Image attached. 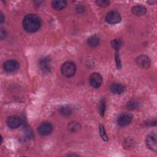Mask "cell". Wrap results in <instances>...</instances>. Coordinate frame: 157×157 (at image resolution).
<instances>
[{"label":"cell","instance_id":"obj_1","mask_svg":"<svg viewBox=\"0 0 157 157\" xmlns=\"http://www.w3.org/2000/svg\"><path fill=\"white\" fill-rule=\"evenodd\" d=\"M41 26V20L39 17L34 13L27 14L23 18V26L28 33L37 31Z\"/></svg>","mask_w":157,"mask_h":157},{"label":"cell","instance_id":"obj_2","mask_svg":"<svg viewBox=\"0 0 157 157\" xmlns=\"http://www.w3.org/2000/svg\"><path fill=\"white\" fill-rule=\"evenodd\" d=\"M61 71L64 76L69 78L72 77L76 72L75 64L72 61H66L62 64Z\"/></svg>","mask_w":157,"mask_h":157},{"label":"cell","instance_id":"obj_3","mask_svg":"<svg viewBox=\"0 0 157 157\" xmlns=\"http://www.w3.org/2000/svg\"><path fill=\"white\" fill-rule=\"evenodd\" d=\"M121 20V15L119 12L115 10H112L108 12L105 16V21L112 25L117 24L120 22Z\"/></svg>","mask_w":157,"mask_h":157},{"label":"cell","instance_id":"obj_4","mask_svg":"<svg viewBox=\"0 0 157 157\" xmlns=\"http://www.w3.org/2000/svg\"><path fill=\"white\" fill-rule=\"evenodd\" d=\"M40 70L45 74H48L51 71V59L48 56H44L39 63Z\"/></svg>","mask_w":157,"mask_h":157},{"label":"cell","instance_id":"obj_5","mask_svg":"<svg viewBox=\"0 0 157 157\" xmlns=\"http://www.w3.org/2000/svg\"><path fill=\"white\" fill-rule=\"evenodd\" d=\"M19 63L15 59H10L6 61L3 64V68L7 72H13L19 68Z\"/></svg>","mask_w":157,"mask_h":157},{"label":"cell","instance_id":"obj_6","mask_svg":"<svg viewBox=\"0 0 157 157\" xmlns=\"http://www.w3.org/2000/svg\"><path fill=\"white\" fill-rule=\"evenodd\" d=\"M132 119V115L129 113H123L117 118L118 124L122 127L126 126L130 124Z\"/></svg>","mask_w":157,"mask_h":157},{"label":"cell","instance_id":"obj_7","mask_svg":"<svg viewBox=\"0 0 157 157\" xmlns=\"http://www.w3.org/2000/svg\"><path fill=\"white\" fill-rule=\"evenodd\" d=\"M136 62L139 67L144 69L148 68L151 64L150 58L145 55H140L138 56L136 59Z\"/></svg>","mask_w":157,"mask_h":157},{"label":"cell","instance_id":"obj_8","mask_svg":"<svg viewBox=\"0 0 157 157\" xmlns=\"http://www.w3.org/2000/svg\"><path fill=\"white\" fill-rule=\"evenodd\" d=\"M102 83V77L101 75L97 72L92 73L90 76V85L96 88H99Z\"/></svg>","mask_w":157,"mask_h":157},{"label":"cell","instance_id":"obj_9","mask_svg":"<svg viewBox=\"0 0 157 157\" xmlns=\"http://www.w3.org/2000/svg\"><path fill=\"white\" fill-rule=\"evenodd\" d=\"M6 123L9 128L17 129L20 126L21 121L19 117L17 115H12L7 118L6 120Z\"/></svg>","mask_w":157,"mask_h":157},{"label":"cell","instance_id":"obj_10","mask_svg":"<svg viewBox=\"0 0 157 157\" xmlns=\"http://www.w3.org/2000/svg\"><path fill=\"white\" fill-rule=\"evenodd\" d=\"M53 130V126L49 122L42 123L38 128V132L42 136L50 134Z\"/></svg>","mask_w":157,"mask_h":157},{"label":"cell","instance_id":"obj_11","mask_svg":"<svg viewBox=\"0 0 157 157\" xmlns=\"http://www.w3.org/2000/svg\"><path fill=\"white\" fill-rule=\"evenodd\" d=\"M145 144L147 147L155 152L157 150V145H156V136L152 134L148 135L145 139Z\"/></svg>","mask_w":157,"mask_h":157},{"label":"cell","instance_id":"obj_12","mask_svg":"<svg viewBox=\"0 0 157 157\" xmlns=\"http://www.w3.org/2000/svg\"><path fill=\"white\" fill-rule=\"evenodd\" d=\"M52 7L56 10H61L67 6V2L64 0H55L52 2Z\"/></svg>","mask_w":157,"mask_h":157},{"label":"cell","instance_id":"obj_13","mask_svg":"<svg viewBox=\"0 0 157 157\" xmlns=\"http://www.w3.org/2000/svg\"><path fill=\"white\" fill-rule=\"evenodd\" d=\"M132 12L136 15H138V16L144 15L147 12V9L143 6L136 5L132 7Z\"/></svg>","mask_w":157,"mask_h":157},{"label":"cell","instance_id":"obj_14","mask_svg":"<svg viewBox=\"0 0 157 157\" xmlns=\"http://www.w3.org/2000/svg\"><path fill=\"white\" fill-rule=\"evenodd\" d=\"M110 91L114 94H121L122 93H123L124 90V87L120 84V83H113L112 84L110 87Z\"/></svg>","mask_w":157,"mask_h":157},{"label":"cell","instance_id":"obj_15","mask_svg":"<svg viewBox=\"0 0 157 157\" xmlns=\"http://www.w3.org/2000/svg\"><path fill=\"white\" fill-rule=\"evenodd\" d=\"M81 129V125L77 121H72L68 124L67 129L69 132L72 133L77 132Z\"/></svg>","mask_w":157,"mask_h":157},{"label":"cell","instance_id":"obj_16","mask_svg":"<svg viewBox=\"0 0 157 157\" xmlns=\"http://www.w3.org/2000/svg\"><path fill=\"white\" fill-rule=\"evenodd\" d=\"M87 44L90 47H96L99 44V39L96 36H91L88 39Z\"/></svg>","mask_w":157,"mask_h":157},{"label":"cell","instance_id":"obj_17","mask_svg":"<svg viewBox=\"0 0 157 157\" xmlns=\"http://www.w3.org/2000/svg\"><path fill=\"white\" fill-rule=\"evenodd\" d=\"M59 113L64 117H69L72 114V109L69 106H63L59 109Z\"/></svg>","mask_w":157,"mask_h":157},{"label":"cell","instance_id":"obj_18","mask_svg":"<svg viewBox=\"0 0 157 157\" xmlns=\"http://www.w3.org/2000/svg\"><path fill=\"white\" fill-rule=\"evenodd\" d=\"M105 107H106V101L104 98H102L100 101L99 104V113L101 117H104V115Z\"/></svg>","mask_w":157,"mask_h":157},{"label":"cell","instance_id":"obj_19","mask_svg":"<svg viewBox=\"0 0 157 157\" xmlns=\"http://www.w3.org/2000/svg\"><path fill=\"white\" fill-rule=\"evenodd\" d=\"M140 107V104L135 100H131L127 103V107L129 110L137 109Z\"/></svg>","mask_w":157,"mask_h":157},{"label":"cell","instance_id":"obj_20","mask_svg":"<svg viewBox=\"0 0 157 157\" xmlns=\"http://www.w3.org/2000/svg\"><path fill=\"white\" fill-rule=\"evenodd\" d=\"M111 45L113 49L118 51L121 45V41L118 39H115L111 42Z\"/></svg>","mask_w":157,"mask_h":157},{"label":"cell","instance_id":"obj_21","mask_svg":"<svg viewBox=\"0 0 157 157\" xmlns=\"http://www.w3.org/2000/svg\"><path fill=\"white\" fill-rule=\"evenodd\" d=\"M99 133H100V136H101V138L103 140H104V141H107L108 140L107 136L105 133L104 127L102 124H99Z\"/></svg>","mask_w":157,"mask_h":157},{"label":"cell","instance_id":"obj_22","mask_svg":"<svg viewBox=\"0 0 157 157\" xmlns=\"http://www.w3.org/2000/svg\"><path fill=\"white\" fill-rule=\"evenodd\" d=\"M96 2L98 6L104 7H107L109 6L110 1L108 0H97L96 1Z\"/></svg>","mask_w":157,"mask_h":157},{"label":"cell","instance_id":"obj_23","mask_svg":"<svg viewBox=\"0 0 157 157\" xmlns=\"http://www.w3.org/2000/svg\"><path fill=\"white\" fill-rule=\"evenodd\" d=\"M133 142H132V140L131 139H127L126 140H125L124 141V147L126 149H129L130 148H132V147L133 146Z\"/></svg>","mask_w":157,"mask_h":157},{"label":"cell","instance_id":"obj_24","mask_svg":"<svg viewBox=\"0 0 157 157\" xmlns=\"http://www.w3.org/2000/svg\"><path fill=\"white\" fill-rule=\"evenodd\" d=\"M115 62H116V65H117V68L120 69L121 67V60L120 58V55L118 52L117 51L115 53Z\"/></svg>","mask_w":157,"mask_h":157},{"label":"cell","instance_id":"obj_25","mask_svg":"<svg viewBox=\"0 0 157 157\" xmlns=\"http://www.w3.org/2000/svg\"><path fill=\"white\" fill-rule=\"evenodd\" d=\"M85 9V7L83 6H78L77 7H76V11L79 13H82L83 12H84Z\"/></svg>","mask_w":157,"mask_h":157},{"label":"cell","instance_id":"obj_26","mask_svg":"<svg viewBox=\"0 0 157 157\" xmlns=\"http://www.w3.org/2000/svg\"><path fill=\"white\" fill-rule=\"evenodd\" d=\"M0 36H1V39L2 40L4 38H5L6 37V31L4 30V29L1 28V34H0Z\"/></svg>","mask_w":157,"mask_h":157},{"label":"cell","instance_id":"obj_27","mask_svg":"<svg viewBox=\"0 0 157 157\" xmlns=\"http://www.w3.org/2000/svg\"><path fill=\"white\" fill-rule=\"evenodd\" d=\"M0 21H1V23H2L4 21V15H3V14L2 13H1V15H0Z\"/></svg>","mask_w":157,"mask_h":157}]
</instances>
